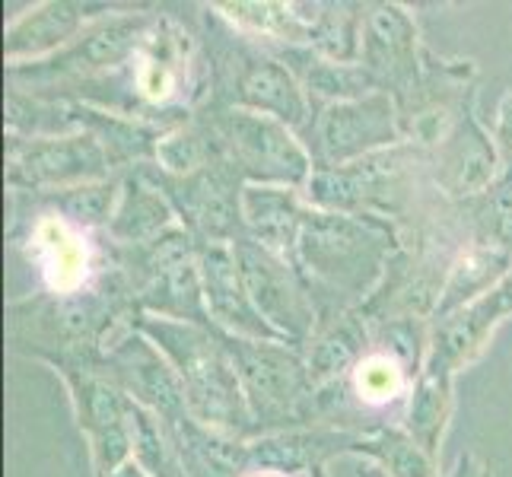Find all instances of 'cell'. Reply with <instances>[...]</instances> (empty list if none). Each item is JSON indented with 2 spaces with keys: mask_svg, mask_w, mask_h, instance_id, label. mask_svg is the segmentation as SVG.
Segmentation results:
<instances>
[{
  "mask_svg": "<svg viewBox=\"0 0 512 477\" xmlns=\"http://www.w3.org/2000/svg\"><path fill=\"white\" fill-rule=\"evenodd\" d=\"M401 252L398 226L309 204L293 268L309 287L319 318L366 306Z\"/></svg>",
  "mask_w": 512,
  "mask_h": 477,
  "instance_id": "cell-1",
  "label": "cell"
},
{
  "mask_svg": "<svg viewBox=\"0 0 512 477\" xmlns=\"http://www.w3.org/2000/svg\"><path fill=\"white\" fill-rule=\"evenodd\" d=\"M198 42L207 70L204 105L271 115L296 134H309L315 121L309 93L271 45L236 29L217 10H207Z\"/></svg>",
  "mask_w": 512,
  "mask_h": 477,
  "instance_id": "cell-2",
  "label": "cell"
},
{
  "mask_svg": "<svg viewBox=\"0 0 512 477\" xmlns=\"http://www.w3.org/2000/svg\"><path fill=\"white\" fill-rule=\"evenodd\" d=\"M137 331L156 344L172 363L182 382L188 414L201 427L249 443L255 439V420L245 401L236 363L214 325L172 322V318L137 315Z\"/></svg>",
  "mask_w": 512,
  "mask_h": 477,
  "instance_id": "cell-3",
  "label": "cell"
},
{
  "mask_svg": "<svg viewBox=\"0 0 512 477\" xmlns=\"http://www.w3.org/2000/svg\"><path fill=\"white\" fill-rule=\"evenodd\" d=\"M156 20L160 16L144 10L102 13L58 55L7 67L10 90L45 99H67L70 90H86L99 77L128 67Z\"/></svg>",
  "mask_w": 512,
  "mask_h": 477,
  "instance_id": "cell-4",
  "label": "cell"
},
{
  "mask_svg": "<svg viewBox=\"0 0 512 477\" xmlns=\"http://www.w3.org/2000/svg\"><path fill=\"white\" fill-rule=\"evenodd\" d=\"M220 334L236 363L242 392L255 420V436L315 427V385L309 379L306 347L287 341L236 338L226 331Z\"/></svg>",
  "mask_w": 512,
  "mask_h": 477,
  "instance_id": "cell-5",
  "label": "cell"
},
{
  "mask_svg": "<svg viewBox=\"0 0 512 477\" xmlns=\"http://www.w3.org/2000/svg\"><path fill=\"white\" fill-rule=\"evenodd\" d=\"M194 118L207 128L214 147L245 185H280L306 191L312 179V153L290 125L271 115L201 105Z\"/></svg>",
  "mask_w": 512,
  "mask_h": 477,
  "instance_id": "cell-6",
  "label": "cell"
},
{
  "mask_svg": "<svg viewBox=\"0 0 512 477\" xmlns=\"http://www.w3.org/2000/svg\"><path fill=\"white\" fill-rule=\"evenodd\" d=\"M414 166H420V153L411 144H401L338 169H312L303 194L312 207L379 217L398 226L414 201Z\"/></svg>",
  "mask_w": 512,
  "mask_h": 477,
  "instance_id": "cell-7",
  "label": "cell"
},
{
  "mask_svg": "<svg viewBox=\"0 0 512 477\" xmlns=\"http://www.w3.org/2000/svg\"><path fill=\"white\" fill-rule=\"evenodd\" d=\"M23 245L51 296H80L121 268L118 245L109 233H86L51 207L26 223Z\"/></svg>",
  "mask_w": 512,
  "mask_h": 477,
  "instance_id": "cell-8",
  "label": "cell"
},
{
  "mask_svg": "<svg viewBox=\"0 0 512 477\" xmlns=\"http://www.w3.org/2000/svg\"><path fill=\"white\" fill-rule=\"evenodd\" d=\"M137 172H144L166 194L179 226H185L198 245H233L245 239V182L220 156V150L204 169L191 175H166L156 166H144Z\"/></svg>",
  "mask_w": 512,
  "mask_h": 477,
  "instance_id": "cell-9",
  "label": "cell"
},
{
  "mask_svg": "<svg viewBox=\"0 0 512 477\" xmlns=\"http://www.w3.org/2000/svg\"><path fill=\"white\" fill-rule=\"evenodd\" d=\"M315 169H338L404 144L398 102L388 93L325 105L306 134Z\"/></svg>",
  "mask_w": 512,
  "mask_h": 477,
  "instance_id": "cell-10",
  "label": "cell"
},
{
  "mask_svg": "<svg viewBox=\"0 0 512 477\" xmlns=\"http://www.w3.org/2000/svg\"><path fill=\"white\" fill-rule=\"evenodd\" d=\"M55 373L70 388L77 423L90 443L93 477H109L134 458L137 404L102 373L99 363H61Z\"/></svg>",
  "mask_w": 512,
  "mask_h": 477,
  "instance_id": "cell-11",
  "label": "cell"
},
{
  "mask_svg": "<svg viewBox=\"0 0 512 477\" xmlns=\"http://www.w3.org/2000/svg\"><path fill=\"white\" fill-rule=\"evenodd\" d=\"M115 179L112 159L90 131L58 137H10L7 185L16 194H55Z\"/></svg>",
  "mask_w": 512,
  "mask_h": 477,
  "instance_id": "cell-12",
  "label": "cell"
},
{
  "mask_svg": "<svg viewBox=\"0 0 512 477\" xmlns=\"http://www.w3.org/2000/svg\"><path fill=\"white\" fill-rule=\"evenodd\" d=\"M357 64L373 77L379 93L398 102L401 115L408 112L427 80V58L420 51L414 16L398 4H366Z\"/></svg>",
  "mask_w": 512,
  "mask_h": 477,
  "instance_id": "cell-13",
  "label": "cell"
},
{
  "mask_svg": "<svg viewBox=\"0 0 512 477\" xmlns=\"http://www.w3.org/2000/svg\"><path fill=\"white\" fill-rule=\"evenodd\" d=\"M233 255L245 280V290H249L264 322L277 331L280 341L306 347L315 328H319V306H315L299 271L249 236L233 242Z\"/></svg>",
  "mask_w": 512,
  "mask_h": 477,
  "instance_id": "cell-14",
  "label": "cell"
},
{
  "mask_svg": "<svg viewBox=\"0 0 512 477\" xmlns=\"http://www.w3.org/2000/svg\"><path fill=\"white\" fill-rule=\"evenodd\" d=\"M433 185L452 201H471L484 194L493 182L500 179V150L481 121L468 109L455 118V125L446 137L433 147Z\"/></svg>",
  "mask_w": 512,
  "mask_h": 477,
  "instance_id": "cell-15",
  "label": "cell"
},
{
  "mask_svg": "<svg viewBox=\"0 0 512 477\" xmlns=\"http://www.w3.org/2000/svg\"><path fill=\"white\" fill-rule=\"evenodd\" d=\"M198 268H201L207 315L214 328L236 334V338L280 341L277 331L255 309L249 290H245L233 245H198Z\"/></svg>",
  "mask_w": 512,
  "mask_h": 477,
  "instance_id": "cell-16",
  "label": "cell"
},
{
  "mask_svg": "<svg viewBox=\"0 0 512 477\" xmlns=\"http://www.w3.org/2000/svg\"><path fill=\"white\" fill-rule=\"evenodd\" d=\"M105 7L99 4H74V0H48V4L32 7L20 20H13L4 35L7 67L32 64L58 55L77 35L90 26Z\"/></svg>",
  "mask_w": 512,
  "mask_h": 477,
  "instance_id": "cell-17",
  "label": "cell"
},
{
  "mask_svg": "<svg viewBox=\"0 0 512 477\" xmlns=\"http://www.w3.org/2000/svg\"><path fill=\"white\" fill-rule=\"evenodd\" d=\"M420 369L423 363L373 334V344L347 376L350 398L366 414H385L392 408H404V414H408V401Z\"/></svg>",
  "mask_w": 512,
  "mask_h": 477,
  "instance_id": "cell-18",
  "label": "cell"
},
{
  "mask_svg": "<svg viewBox=\"0 0 512 477\" xmlns=\"http://www.w3.org/2000/svg\"><path fill=\"white\" fill-rule=\"evenodd\" d=\"M242 214L245 236L293 264L296 242L309 214V201L303 191L280 185H245Z\"/></svg>",
  "mask_w": 512,
  "mask_h": 477,
  "instance_id": "cell-19",
  "label": "cell"
},
{
  "mask_svg": "<svg viewBox=\"0 0 512 477\" xmlns=\"http://www.w3.org/2000/svg\"><path fill=\"white\" fill-rule=\"evenodd\" d=\"M369 344H373V328H369V318L360 309L319 318V328L306 344V366L315 392L347 379Z\"/></svg>",
  "mask_w": 512,
  "mask_h": 477,
  "instance_id": "cell-20",
  "label": "cell"
},
{
  "mask_svg": "<svg viewBox=\"0 0 512 477\" xmlns=\"http://www.w3.org/2000/svg\"><path fill=\"white\" fill-rule=\"evenodd\" d=\"M175 210L166 194L156 188L144 172H128L121 182V198L115 207V217L109 223V239L118 249H140L153 239L166 236L175 229Z\"/></svg>",
  "mask_w": 512,
  "mask_h": 477,
  "instance_id": "cell-21",
  "label": "cell"
},
{
  "mask_svg": "<svg viewBox=\"0 0 512 477\" xmlns=\"http://www.w3.org/2000/svg\"><path fill=\"white\" fill-rule=\"evenodd\" d=\"M353 452L369 455L392 477H439L436 455H430L404 427H376L360 433Z\"/></svg>",
  "mask_w": 512,
  "mask_h": 477,
  "instance_id": "cell-22",
  "label": "cell"
},
{
  "mask_svg": "<svg viewBox=\"0 0 512 477\" xmlns=\"http://www.w3.org/2000/svg\"><path fill=\"white\" fill-rule=\"evenodd\" d=\"M462 214L474 245L512 252V169H506L478 198L462 201Z\"/></svg>",
  "mask_w": 512,
  "mask_h": 477,
  "instance_id": "cell-23",
  "label": "cell"
},
{
  "mask_svg": "<svg viewBox=\"0 0 512 477\" xmlns=\"http://www.w3.org/2000/svg\"><path fill=\"white\" fill-rule=\"evenodd\" d=\"M121 182L125 179L115 175V179H105V182L77 185V188L55 191V194H35V198H42L55 214L86 229V233H105L121 198Z\"/></svg>",
  "mask_w": 512,
  "mask_h": 477,
  "instance_id": "cell-24",
  "label": "cell"
},
{
  "mask_svg": "<svg viewBox=\"0 0 512 477\" xmlns=\"http://www.w3.org/2000/svg\"><path fill=\"white\" fill-rule=\"evenodd\" d=\"M325 477H392L379 462H373L369 455L360 452H344L322 468Z\"/></svg>",
  "mask_w": 512,
  "mask_h": 477,
  "instance_id": "cell-25",
  "label": "cell"
},
{
  "mask_svg": "<svg viewBox=\"0 0 512 477\" xmlns=\"http://www.w3.org/2000/svg\"><path fill=\"white\" fill-rule=\"evenodd\" d=\"M493 140H497V150H500V159L506 163V169H512V90L500 102L497 128H493Z\"/></svg>",
  "mask_w": 512,
  "mask_h": 477,
  "instance_id": "cell-26",
  "label": "cell"
},
{
  "mask_svg": "<svg viewBox=\"0 0 512 477\" xmlns=\"http://www.w3.org/2000/svg\"><path fill=\"white\" fill-rule=\"evenodd\" d=\"M481 299H484V306L490 309V315L497 318V322H503V318L512 315V264H509V271H506V277L500 280V284L493 290H487Z\"/></svg>",
  "mask_w": 512,
  "mask_h": 477,
  "instance_id": "cell-27",
  "label": "cell"
},
{
  "mask_svg": "<svg viewBox=\"0 0 512 477\" xmlns=\"http://www.w3.org/2000/svg\"><path fill=\"white\" fill-rule=\"evenodd\" d=\"M449 477H493V471H490V465L481 462L478 455H462Z\"/></svg>",
  "mask_w": 512,
  "mask_h": 477,
  "instance_id": "cell-28",
  "label": "cell"
},
{
  "mask_svg": "<svg viewBox=\"0 0 512 477\" xmlns=\"http://www.w3.org/2000/svg\"><path fill=\"white\" fill-rule=\"evenodd\" d=\"M239 477H325V471H312V474H280V471H268V468H245Z\"/></svg>",
  "mask_w": 512,
  "mask_h": 477,
  "instance_id": "cell-29",
  "label": "cell"
},
{
  "mask_svg": "<svg viewBox=\"0 0 512 477\" xmlns=\"http://www.w3.org/2000/svg\"><path fill=\"white\" fill-rule=\"evenodd\" d=\"M109 477H153L144 465L137 462V458H131V462H125L118 471H112Z\"/></svg>",
  "mask_w": 512,
  "mask_h": 477,
  "instance_id": "cell-30",
  "label": "cell"
}]
</instances>
